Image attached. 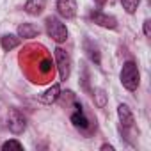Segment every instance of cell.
Instances as JSON below:
<instances>
[{
    "label": "cell",
    "instance_id": "obj_1",
    "mask_svg": "<svg viewBox=\"0 0 151 151\" xmlns=\"http://www.w3.org/2000/svg\"><path fill=\"white\" fill-rule=\"evenodd\" d=\"M119 78H121V84L126 91H137V87L140 84V73H139V68L133 60H126L123 64Z\"/></svg>",
    "mask_w": 151,
    "mask_h": 151
},
{
    "label": "cell",
    "instance_id": "obj_2",
    "mask_svg": "<svg viewBox=\"0 0 151 151\" xmlns=\"http://www.w3.org/2000/svg\"><path fill=\"white\" fill-rule=\"evenodd\" d=\"M45 27H46V34L55 41V43H64L68 39V29L66 25L57 18V16H48L45 20Z\"/></svg>",
    "mask_w": 151,
    "mask_h": 151
},
{
    "label": "cell",
    "instance_id": "obj_3",
    "mask_svg": "<svg viewBox=\"0 0 151 151\" xmlns=\"http://www.w3.org/2000/svg\"><path fill=\"white\" fill-rule=\"evenodd\" d=\"M53 55H55V64H57V69H59V77L60 80H68L69 75H71V57L66 50H62L60 46H57L53 50Z\"/></svg>",
    "mask_w": 151,
    "mask_h": 151
},
{
    "label": "cell",
    "instance_id": "obj_4",
    "mask_svg": "<svg viewBox=\"0 0 151 151\" xmlns=\"http://www.w3.org/2000/svg\"><path fill=\"white\" fill-rule=\"evenodd\" d=\"M7 128H9V132L14 133V135H20V133L25 132L27 121H25V117H23V114H22L20 110L13 109V110L9 112V116H7Z\"/></svg>",
    "mask_w": 151,
    "mask_h": 151
},
{
    "label": "cell",
    "instance_id": "obj_5",
    "mask_svg": "<svg viewBox=\"0 0 151 151\" xmlns=\"http://www.w3.org/2000/svg\"><path fill=\"white\" fill-rule=\"evenodd\" d=\"M91 22L96 23L98 27H103V29H110V30L117 29V20L112 14H107V13H103L100 9H94L91 13Z\"/></svg>",
    "mask_w": 151,
    "mask_h": 151
},
{
    "label": "cell",
    "instance_id": "obj_6",
    "mask_svg": "<svg viewBox=\"0 0 151 151\" xmlns=\"http://www.w3.org/2000/svg\"><path fill=\"white\" fill-rule=\"evenodd\" d=\"M55 6L59 14L66 20L77 16V0H55Z\"/></svg>",
    "mask_w": 151,
    "mask_h": 151
},
{
    "label": "cell",
    "instance_id": "obj_7",
    "mask_svg": "<svg viewBox=\"0 0 151 151\" xmlns=\"http://www.w3.org/2000/svg\"><path fill=\"white\" fill-rule=\"evenodd\" d=\"M71 123L77 128H80V130H87L89 128V119L86 117L84 109H82L80 103H75V112L71 114Z\"/></svg>",
    "mask_w": 151,
    "mask_h": 151
},
{
    "label": "cell",
    "instance_id": "obj_8",
    "mask_svg": "<svg viewBox=\"0 0 151 151\" xmlns=\"http://www.w3.org/2000/svg\"><path fill=\"white\" fill-rule=\"evenodd\" d=\"M117 117H119V123H121V126L124 130H128V128L133 126V114H132V110H130L128 105L121 103L117 107Z\"/></svg>",
    "mask_w": 151,
    "mask_h": 151
},
{
    "label": "cell",
    "instance_id": "obj_9",
    "mask_svg": "<svg viewBox=\"0 0 151 151\" xmlns=\"http://www.w3.org/2000/svg\"><path fill=\"white\" fill-rule=\"evenodd\" d=\"M59 98H60V87H59V84H53L52 87H48V89L39 96V101L45 103V105H52V103H55Z\"/></svg>",
    "mask_w": 151,
    "mask_h": 151
},
{
    "label": "cell",
    "instance_id": "obj_10",
    "mask_svg": "<svg viewBox=\"0 0 151 151\" xmlns=\"http://www.w3.org/2000/svg\"><path fill=\"white\" fill-rule=\"evenodd\" d=\"M41 32V29L36 25V23H22L18 27V37H23V39H32V37H37Z\"/></svg>",
    "mask_w": 151,
    "mask_h": 151
},
{
    "label": "cell",
    "instance_id": "obj_11",
    "mask_svg": "<svg viewBox=\"0 0 151 151\" xmlns=\"http://www.w3.org/2000/svg\"><path fill=\"white\" fill-rule=\"evenodd\" d=\"M46 7V0H27L25 2V13L30 16H39Z\"/></svg>",
    "mask_w": 151,
    "mask_h": 151
},
{
    "label": "cell",
    "instance_id": "obj_12",
    "mask_svg": "<svg viewBox=\"0 0 151 151\" xmlns=\"http://www.w3.org/2000/svg\"><path fill=\"white\" fill-rule=\"evenodd\" d=\"M84 50L87 52V57L96 64V66H100V62H101V57H100V48L91 41V39H86L84 41Z\"/></svg>",
    "mask_w": 151,
    "mask_h": 151
},
{
    "label": "cell",
    "instance_id": "obj_13",
    "mask_svg": "<svg viewBox=\"0 0 151 151\" xmlns=\"http://www.w3.org/2000/svg\"><path fill=\"white\" fill-rule=\"evenodd\" d=\"M0 43H2V48L6 52H11V50H14L20 45V37L14 36V34H4L2 37H0Z\"/></svg>",
    "mask_w": 151,
    "mask_h": 151
},
{
    "label": "cell",
    "instance_id": "obj_14",
    "mask_svg": "<svg viewBox=\"0 0 151 151\" xmlns=\"http://www.w3.org/2000/svg\"><path fill=\"white\" fill-rule=\"evenodd\" d=\"M121 4H123V9L128 13V14H133L140 4V0H121Z\"/></svg>",
    "mask_w": 151,
    "mask_h": 151
},
{
    "label": "cell",
    "instance_id": "obj_15",
    "mask_svg": "<svg viewBox=\"0 0 151 151\" xmlns=\"http://www.w3.org/2000/svg\"><path fill=\"white\" fill-rule=\"evenodd\" d=\"M94 101H96V105H98L100 109H103V107L107 105V94H105L103 89H96V91H94Z\"/></svg>",
    "mask_w": 151,
    "mask_h": 151
},
{
    "label": "cell",
    "instance_id": "obj_16",
    "mask_svg": "<svg viewBox=\"0 0 151 151\" xmlns=\"http://www.w3.org/2000/svg\"><path fill=\"white\" fill-rule=\"evenodd\" d=\"M2 149L4 151H7V149H18V151H22L23 149V144L20 140H16V139H9V140H6L2 144Z\"/></svg>",
    "mask_w": 151,
    "mask_h": 151
},
{
    "label": "cell",
    "instance_id": "obj_17",
    "mask_svg": "<svg viewBox=\"0 0 151 151\" xmlns=\"http://www.w3.org/2000/svg\"><path fill=\"white\" fill-rule=\"evenodd\" d=\"M39 69H41V73H48V71L52 69V60H50V59H43Z\"/></svg>",
    "mask_w": 151,
    "mask_h": 151
},
{
    "label": "cell",
    "instance_id": "obj_18",
    "mask_svg": "<svg viewBox=\"0 0 151 151\" xmlns=\"http://www.w3.org/2000/svg\"><path fill=\"white\" fill-rule=\"evenodd\" d=\"M144 34H146L147 37L151 36V22H149V20H146V22H144Z\"/></svg>",
    "mask_w": 151,
    "mask_h": 151
},
{
    "label": "cell",
    "instance_id": "obj_19",
    "mask_svg": "<svg viewBox=\"0 0 151 151\" xmlns=\"http://www.w3.org/2000/svg\"><path fill=\"white\" fill-rule=\"evenodd\" d=\"M100 149H101V151H107V149H109V151H114V146H110V144H103Z\"/></svg>",
    "mask_w": 151,
    "mask_h": 151
}]
</instances>
